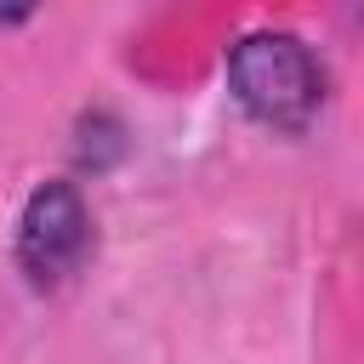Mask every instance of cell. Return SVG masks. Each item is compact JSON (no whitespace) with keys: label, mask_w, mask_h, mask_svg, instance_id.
<instances>
[{"label":"cell","mask_w":364,"mask_h":364,"mask_svg":"<svg viewBox=\"0 0 364 364\" xmlns=\"http://www.w3.org/2000/svg\"><path fill=\"white\" fill-rule=\"evenodd\" d=\"M233 102L279 136H301L324 108V63L290 28H250L228 46Z\"/></svg>","instance_id":"6da1fadb"},{"label":"cell","mask_w":364,"mask_h":364,"mask_svg":"<svg viewBox=\"0 0 364 364\" xmlns=\"http://www.w3.org/2000/svg\"><path fill=\"white\" fill-rule=\"evenodd\" d=\"M17 267L34 290H57L91 250V205L74 182H40L17 216Z\"/></svg>","instance_id":"7a4b0ae2"}]
</instances>
